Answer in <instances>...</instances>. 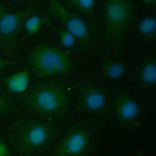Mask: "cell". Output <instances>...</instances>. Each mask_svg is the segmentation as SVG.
I'll use <instances>...</instances> for the list:
<instances>
[{
    "mask_svg": "<svg viewBox=\"0 0 156 156\" xmlns=\"http://www.w3.org/2000/svg\"><path fill=\"white\" fill-rule=\"evenodd\" d=\"M30 61L37 71L48 76L65 74L72 66L69 57L60 48L50 44L35 48L31 54Z\"/></svg>",
    "mask_w": 156,
    "mask_h": 156,
    "instance_id": "cell-1",
    "label": "cell"
},
{
    "mask_svg": "<svg viewBox=\"0 0 156 156\" xmlns=\"http://www.w3.org/2000/svg\"><path fill=\"white\" fill-rule=\"evenodd\" d=\"M67 101L65 91L59 86L45 85L35 89L30 97L31 106L44 114H54L64 108Z\"/></svg>",
    "mask_w": 156,
    "mask_h": 156,
    "instance_id": "cell-2",
    "label": "cell"
},
{
    "mask_svg": "<svg viewBox=\"0 0 156 156\" xmlns=\"http://www.w3.org/2000/svg\"><path fill=\"white\" fill-rule=\"evenodd\" d=\"M49 126L41 123H30L20 128L15 137L17 147L23 151L31 152L42 148L51 137Z\"/></svg>",
    "mask_w": 156,
    "mask_h": 156,
    "instance_id": "cell-3",
    "label": "cell"
},
{
    "mask_svg": "<svg viewBox=\"0 0 156 156\" xmlns=\"http://www.w3.org/2000/svg\"><path fill=\"white\" fill-rule=\"evenodd\" d=\"M104 13L109 27L118 32L123 30L129 23L132 8L127 0H106Z\"/></svg>",
    "mask_w": 156,
    "mask_h": 156,
    "instance_id": "cell-4",
    "label": "cell"
},
{
    "mask_svg": "<svg viewBox=\"0 0 156 156\" xmlns=\"http://www.w3.org/2000/svg\"><path fill=\"white\" fill-rule=\"evenodd\" d=\"M51 9L54 16L64 23L67 32L75 38L83 40L87 37L88 29L85 23L80 18L68 12L59 3L52 4Z\"/></svg>",
    "mask_w": 156,
    "mask_h": 156,
    "instance_id": "cell-5",
    "label": "cell"
},
{
    "mask_svg": "<svg viewBox=\"0 0 156 156\" xmlns=\"http://www.w3.org/2000/svg\"><path fill=\"white\" fill-rule=\"evenodd\" d=\"M88 136L83 130L70 133L65 139L61 148V153L65 156H76L81 154L87 147Z\"/></svg>",
    "mask_w": 156,
    "mask_h": 156,
    "instance_id": "cell-6",
    "label": "cell"
},
{
    "mask_svg": "<svg viewBox=\"0 0 156 156\" xmlns=\"http://www.w3.org/2000/svg\"><path fill=\"white\" fill-rule=\"evenodd\" d=\"M29 84V75L27 71L17 73L10 76L6 81L8 89L12 93L24 92Z\"/></svg>",
    "mask_w": 156,
    "mask_h": 156,
    "instance_id": "cell-7",
    "label": "cell"
},
{
    "mask_svg": "<svg viewBox=\"0 0 156 156\" xmlns=\"http://www.w3.org/2000/svg\"><path fill=\"white\" fill-rule=\"evenodd\" d=\"M138 104L130 98H123L117 105V113L123 120L130 121L134 119L139 114Z\"/></svg>",
    "mask_w": 156,
    "mask_h": 156,
    "instance_id": "cell-8",
    "label": "cell"
},
{
    "mask_svg": "<svg viewBox=\"0 0 156 156\" xmlns=\"http://www.w3.org/2000/svg\"><path fill=\"white\" fill-rule=\"evenodd\" d=\"M105 95L97 89L88 90L84 95L83 103L85 108L91 111H98L102 109L106 105Z\"/></svg>",
    "mask_w": 156,
    "mask_h": 156,
    "instance_id": "cell-9",
    "label": "cell"
},
{
    "mask_svg": "<svg viewBox=\"0 0 156 156\" xmlns=\"http://www.w3.org/2000/svg\"><path fill=\"white\" fill-rule=\"evenodd\" d=\"M19 17L15 13H6L0 18V33L9 35L14 33L19 24Z\"/></svg>",
    "mask_w": 156,
    "mask_h": 156,
    "instance_id": "cell-10",
    "label": "cell"
},
{
    "mask_svg": "<svg viewBox=\"0 0 156 156\" xmlns=\"http://www.w3.org/2000/svg\"><path fill=\"white\" fill-rule=\"evenodd\" d=\"M141 78L143 82L148 84H153L155 83L156 68L154 62H150L143 68L141 73Z\"/></svg>",
    "mask_w": 156,
    "mask_h": 156,
    "instance_id": "cell-11",
    "label": "cell"
},
{
    "mask_svg": "<svg viewBox=\"0 0 156 156\" xmlns=\"http://www.w3.org/2000/svg\"><path fill=\"white\" fill-rule=\"evenodd\" d=\"M156 29V21L152 16H147L143 18L139 23V30L141 34L145 35H150L153 34Z\"/></svg>",
    "mask_w": 156,
    "mask_h": 156,
    "instance_id": "cell-12",
    "label": "cell"
},
{
    "mask_svg": "<svg viewBox=\"0 0 156 156\" xmlns=\"http://www.w3.org/2000/svg\"><path fill=\"white\" fill-rule=\"evenodd\" d=\"M70 1L75 7L79 9L88 11L94 7L95 0H70Z\"/></svg>",
    "mask_w": 156,
    "mask_h": 156,
    "instance_id": "cell-13",
    "label": "cell"
},
{
    "mask_svg": "<svg viewBox=\"0 0 156 156\" xmlns=\"http://www.w3.org/2000/svg\"><path fill=\"white\" fill-rule=\"evenodd\" d=\"M40 25V20L36 16H32L25 23L24 26L26 30L30 34H34L39 29Z\"/></svg>",
    "mask_w": 156,
    "mask_h": 156,
    "instance_id": "cell-14",
    "label": "cell"
},
{
    "mask_svg": "<svg viewBox=\"0 0 156 156\" xmlns=\"http://www.w3.org/2000/svg\"><path fill=\"white\" fill-rule=\"evenodd\" d=\"M123 73V68L121 66L118 65H114L112 66L107 71L108 76L113 78H118Z\"/></svg>",
    "mask_w": 156,
    "mask_h": 156,
    "instance_id": "cell-15",
    "label": "cell"
},
{
    "mask_svg": "<svg viewBox=\"0 0 156 156\" xmlns=\"http://www.w3.org/2000/svg\"><path fill=\"white\" fill-rule=\"evenodd\" d=\"M0 156H11L7 146L0 140Z\"/></svg>",
    "mask_w": 156,
    "mask_h": 156,
    "instance_id": "cell-16",
    "label": "cell"
},
{
    "mask_svg": "<svg viewBox=\"0 0 156 156\" xmlns=\"http://www.w3.org/2000/svg\"><path fill=\"white\" fill-rule=\"evenodd\" d=\"M6 105V103L4 99L1 97H0V113L5 109Z\"/></svg>",
    "mask_w": 156,
    "mask_h": 156,
    "instance_id": "cell-17",
    "label": "cell"
},
{
    "mask_svg": "<svg viewBox=\"0 0 156 156\" xmlns=\"http://www.w3.org/2000/svg\"><path fill=\"white\" fill-rule=\"evenodd\" d=\"M142 1L148 4H151L154 3V2H155V0H142Z\"/></svg>",
    "mask_w": 156,
    "mask_h": 156,
    "instance_id": "cell-18",
    "label": "cell"
},
{
    "mask_svg": "<svg viewBox=\"0 0 156 156\" xmlns=\"http://www.w3.org/2000/svg\"><path fill=\"white\" fill-rule=\"evenodd\" d=\"M15 1H21V0H15Z\"/></svg>",
    "mask_w": 156,
    "mask_h": 156,
    "instance_id": "cell-19",
    "label": "cell"
},
{
    "mask_svg": "<svg viewBox=\"0 0 156 156\" xmlns=\"http://www.w3.org/2000/svg\"><path fill=\"white\" fill-rule=\"evenodd\" d=\"M0 64H1V58H0Z\"/></svg>",
    "mask_w": 156,
    "mask_h": 156,
    "instance_id": "cell-20",
    "label": "cell"
}]
</instances>
